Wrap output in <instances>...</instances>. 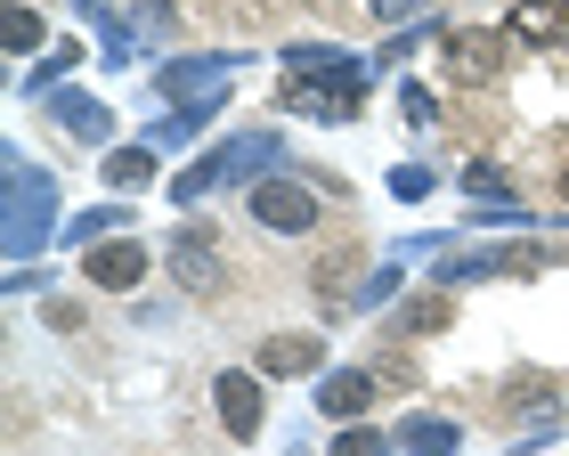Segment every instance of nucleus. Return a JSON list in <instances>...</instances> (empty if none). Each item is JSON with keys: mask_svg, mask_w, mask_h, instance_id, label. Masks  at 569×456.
<instances>
[{"mask_svg": "<svg viewBox=\"0 0 569 456\" xmlns=\"http://www.w3.org/2000/svg\"><path fill=\"white\" fill-rule=\"evenodd\" d=\"M512 33L521 41H569V0H521V9H512Z\"/></svg>", "mask_w": 569, "mask_h": 456, "instance_id": "5", "label": "nucleus"}, {"mask_svg": "<svg viewBox=\"0 0 569 456\" xmlns=\"http://www.w3.org/2000/svg\"><path fill=\"white\" fill-rule=\"evenodd\" d=\"M333 456H382V433H342V440H333Z\"/></svg>", "mask_w": 569, "mask_h": 456, "instance_id": "11", "label": "nucleus"}, {"mask_svg": "<svg viewBox=\"0 0 569 456\" xmlns=\"http://www.w3.org/2000/svg\"><path fill=\"white\" fill-rule=\"evenodd\" d=\"M561 196H569V180H561Z\"/></svg>", "mask_w": 569, "mask_h": 456, "instance_id": "13", "label": "nucleus"}, {"mask_svg": "<svg viewBox=\"0 0 569 456\" xmlns=\"http://www.w3.org/2000/svg\"><path fill=\"white\" fill-rule=\"evenodd\" d=\"M318 367V335H269L261 343V375H309Z\"/></svg>", "mask_w": 569, "mask_h": 456, "instance_id": "6", "label": "nucleus"}, {"mask_svg": "<svg viewBox=\"0 0 569 456\" xmlns=\"http://www.w3.org/2000/svg\"><path fill=\"white\" fill-rule=\"evenodd\" d=\"M318 399H326V416H367V399H375V375H358V367H350V375H333V384H326Z\"/></svg>", "mask_w": 569, "mask_h": 456, "instance_id": "7", "label": "nucleus"}, {"mask_svg": "<svg viewBox=\"0 0 569 456\" xmlns=\"http://www.w3.org/2000/svg\"><path fill=\"white\" fill-rule=\"evenodd\" d=\"M252 220H269V228H284V237H301V228L318 220V196H301V188L269 180V188H252Z\"/></svg>", "mask_w": 569, "mask_h": 456, "instance_id": "1", "label": "nucleus"}, {"mask_svg": "<svg viewBox=\"0 0 569 456\" xmlns=\"http://www.w3.org/2000/svg\"><path fill=\"white\" fill-rule=\"evenodd\" d=\"M41 41V17L33 9H9V49H33Z\"/></svg>", "mask_w": 569, "mask_h": 456, "instance_id": "10", "label": "nucleus"}, {"mask_svg": "<svg viewBox=\"0 0 569 456\" xmlns=\"http://www.w3.org/2000/svg\"><path fill=\"white\" fill-rule=\"evenodd\" d=\"M90 277H98V286H122V294H131L139 277H147V252H139L131 237H122V245H98V252H90Z\"/></svg>", "mask_w": 569, "mask_h": 456, "instance_id": "4", "label": "nucleus"}, {"mask_svg": "<svg viewBox=\"0 0 569 456\" xmlns=\"http://www.w3.org/2000/svg\"><path fill=\"white\" fill-rule=\"evenodd\" d=\"M456 310H448V294H423L416 310H407V326H416V335H431V326H448Z\"/></svg>", "mask_w": 569, "mask_h": 456, "instance_id": "9", "label": "nucleus"}, {"mask_svg": "<svg viewBox=\"0 0 569 456\" xmlns=\"http://www.w3.org/2000/svg\"><path fill=\"white\" fill-rule=\"evenodd\" d=\"M179 277H188L196 294H212V286H220V269H212V237H179Z\"/></svg>", "mask_w": 569, "mask_h": 456, "instance_id": "8", "label": "nucleus"}, {"mask_svg": "<svg viewBox=\"0 0 569 456\" xmlns=\"http://www.w3.org/2000/svg\"><path fill=\"white\" fill-rule=\"evenodd\" d=\"M407 9H416V0H375V17H407Z\"/></svg>", "mask_w": 569, "mask_h": 456, "instance_id": "12", "label": "nucleus"}, {"mask_svg": "<svg viewBox=\"0 0 569 456\" xmlns=\"http://www.w3.org/2000/svg\"><path fill=\"white\" fill-rule=\"evenodd\" d=\"M448 66L463 73V82H488V73L505 66V41L497 33H448Z\"/></svg>", "mask_w": 569, "mask_h": 456, "instance_id": "3", "label": "nucleus"}, {"mask_svg": "<svg viewBox=\"0 0 569 456\" xmlns=\"http://www.w3.org/2000/svg\"><path fill=\"white\" fill-rule=\"evenodd\" d=\"M220 424H228V440L261 433V391H252V375H220Z\"/></svg>", "mask_w": 569, "mask_h": 456, "instance_id": "2", "label": "nucleus"}]
</instances>
